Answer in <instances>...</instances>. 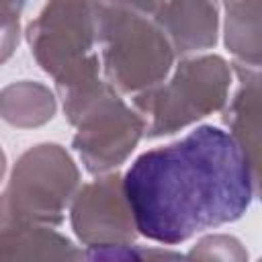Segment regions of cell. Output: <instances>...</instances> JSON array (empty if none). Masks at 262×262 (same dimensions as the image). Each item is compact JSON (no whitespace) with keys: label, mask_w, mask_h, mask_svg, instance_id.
<instances>
[{"label":"cell","mask_w":262,"mask_h":262,"mask_svg":"<svg viewBox=\"0 0 262 262\" xmlns=\"http://www.w3.org/2000/svg\"><path fill=\"white\" fill-rule=\"evenodd\" d=\"M123 190L137 233L170 248L242 219L260 180L225 129L199 125L137 156L123 174Z\"/></svg>","instance_id":"6da1fadb"},{"label":"cell","mask_w":262,"mask_h":262,"mask_svg":"<svg viewBox=\"0 0 262 262\" xmlns=\"http://www.w3.org/2000/svg\"><path fill=\"white\" fill-rule=\"evenodd\" d=\"M98 61L104 82L131 98L158 86L176 53L151 14L117 0H96Z\"/></svg>","instance_id":"7a4b0ae2"},{"label":"cell","mask_w":262,"mask_h":262,"mask_svg":"<svg viewBox=\"0 0 262 262\" xmlns=\"http://www.w3.org/2000/svg\"><path fill=\"white\" fill-rule=\"evenodd\" d=\"M66 119L76 129L72 147L98 176L115 172L143 137V121L104 80L59 92Z\"/></svg>","instance_id":"3957f363"},{"label":"cell","mask_w":262,"mask_h":262,"mask_svg":"<svg viewBox=\"0 0 262 262\" xmlns=\"http://www.w3.org/2000/svg\"><path fill=\"white\" fill-rule=\"evenodd\" d=\"M231 66L215 53L184 57L158 86L133 96L143 135H172L217 111L229 98Z\"/></svg>","instance_id":"277c9868"},{"label":"cell","mask_w":262,"mask_h":262,"mask_svg":"<svg viewBox=\"0 0 262 262\" xmlns=\"http://www.w3.org/2000/svg\"><path fill=\"white\" fill-rule=\"evenodd\" d=\"M27 43L57 92L96 82V0H47L27 27Z\"/></svg>","instance_id":"5b68a950"},{"label":"cell","mask_w":262,"mask_h":262,"mask_svg":"<svg viewBox=\"0 0 262 262\" xmlns=\"http://www.w3.org/2000/svg\"><path fill=\"white\" fill-rule=\"evenodd\" d=\"M80 188V170L59 143L29 147L14 164L0 194V221L61 225L66 209Z\"/></svg>","instance_id":"8992f818"},{"label":"cell","mask_w":262,"mask_h":262,"mask_svg":"<svg viewBox=\"0 0 262 262\" xmlns=\"http://www.w3.org/2000/svg\"><path fill=\"white\" fill-rule=\"evenodd\" d=\"M70 223L88 250L133 244L139 235L117 172L98 174L82 184L70 203Z\"/></svg>","instance_id":"52a82bcc"},{"label":"cell","mask_w":262,"mask_h":262,"mask_svg":"<svg viewBox=\"0 0 262 262\" xmlns=\"http://www.w3.org/2000/svg\"><path fill=\"white\" fill-rule=\"evenodd\" d=\"M176 55L215 47L219 37L217 0H164L151 14Z\"/></svg>","instance_id":"ba28073f"},{"label":"cell","mask_w":262,"mask_h":262,"mask_svg":"<svg viewBox=\"0 0 262 262\" xmlns=\"http://www.w3.org/2000/svg\"><path fill=\"white\" fill-rule=\"evenodd\" d=\"M231 72L237 78V88L221 108L223 123L260 180V68L231 63Z\"/></svg>","instance_id":"9c48e42d"},{"label":"cell","mask_w":262,"mask_h":262,"mask_svg":"<svg viewBox=\"0 0 262 262\" xmlns=\"http://www.w3.org/2000/svg\"><path fill=\"white\" fill-rule=\"evenodd\" d=\"M84 252L53 225L0 221V260H80Z\"/></svg>","instance_id":"30bf717a"},{"label":"cell","mask_w":262,"mask_h":262,"mask_svg":"<svg viewBox=\"0 0 262 262\" xmlns=\"http://www.w3.org/2000/svg\"><path fill=\"white\" fill-rule=\"evenodd\" d=\"M57 100L53 92L33 80L12 82L0 90V117L20 129L39 127L53 119Z\"/></svg>","instance_id":"8fae6325"},{"label":"cell","mask_w":262,"mask_h":262,"mask_svg":"<svg viewBox=\"0 0 262 262\" xmlns=\"http://www.w3.org/2000/svg\"><path fill=\"white\" fill-rule=\"evenodd\" d=\"M223 37L233 63L260 68V0H223Z\"/></svg>","instance_id":"7c38bea8"},{"label":"cell","mask_w":262,"mask_h":262,"mask_svg":"<svg viewBox=\"0 0 262 262\" xmlns=\"http://www.w3.org/2000/svg\"><path fill=\"white\" fill-rule=\"evenodd\" d=\"M186 258H201V260H248V252L242 246V242L233 235H225V233H213V235H205L201 237L190 252L186 254Z\"/></svg>","instance_id":"4fadbf2b"},{"label":"cell","mask_w":262,"mask_h":262,"mask_svg":"<svg viewBox=\"0 0 262 262\" xmlns=\"http://www.w3.org/2000/svg\"><path fill=\"white\" fill-rule=\"evenodd\" d=\"M18 33H20L18 25H2L0 23V63H4L16 49Z\"/></svg>","instance_id":"5bb4252c"},{"label":"cell","mask_w":262,"mask_h":262,"mask_svg":"<svg viewBox=\"0 0 262 262\" xmlns=\"http://www.w3.org/2000/svg\"><path fill=\"white\" fill-rule=\"evenodd\" d=\"M25 4H27V0H0V23L2 25H18Z\"/></svg>","instance_id":"9a60e30c"},{"label":"cell","mask_w":262,"mask_h":262,"mask_svg":"<svg viewBox=\"0 0 262 262\" xmlns=\"http://www.w3.org/2000/svg\"><path fill=\"white\" fill-rule=\"evenodd\" d=\"M117 2H123V4L135 8V10H141L145 14H154L164 0H117Z\"/></svg>","instance_id":"2e32d148"},{"label":"cell","mask_w":262,"mask_h":262,"mask_svg":"<svg viewBox=\"0 0 262 262\" xmlns=\"http://www.w3.org/2000/svg\"><path fill=\"white\" fill-rule=\"evenodd\" d=\"M4 172H6V154L0 147V180L4 178Z\"/></svg>","instance_id":"e0dca14e"}]
</instances>
